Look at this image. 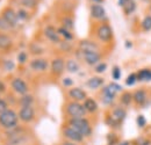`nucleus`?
Returning a JSON list of instances; mask_svg holds the SVG:
<instances>
[{"instance_id": "obj_1", "label": "nucleus", "mask_w": 151, "mask_h": 145, "mask_svg": "<svg viewBox=\"0 0 151 145\" xmlns=\"http://www.w3.org/2000/svg\"><path fill=\"white\" fill-rule=\"evenodd\" d=\"M68 126L73 128L80 135H83L85 138H88L92 136L93 128L91 122L86 117H77V118H68L65 122Z\"/></svg>"}, {"instance_id": "obj_20", "label": "nucleus", "mask_w": 151, "mask_h": 145, "mask_svg": "<svg viewBox=\"0 0 151 145\" xmlns=\"http://www.w3.org/2000/svg\"><path fill=\"white\" fill-rule=\"evenodd\" d=\"M104 83H105V79H104L102 77L95 75V77L90 78V79L86 81V86L90 87L91 90H98V88H100V87L104 85Z\"/></svg>"}, {"instance_id": "obj_12", "label": "nucleus", "mask_w": 151, "mask_h": 145, "mask_svg": "<svg viewBox=\"0 0 151 145\" xmlns=\"http://www.w3.org/2000/svg\"><path fill=\"white\" fill-rule=\"evenodd\" d=\"M90 14H91V18L98 21V22H102V21H106V11L102 5L100 4H93L91 5L90 7Z\"/></svg>"}, {"instance_id": "obj_10", "label": "nucleus", "mask_w": 151, "mask_h": 145, "mask_svg": "<svg viewBox=\"0 0 151 145\" xmlns=\"http://www.w3.org/2000/svg\"><path fill=\"white\" fill-rule=\"evenodd\" d=\"M19 120L23 123H30L35 118V109L33 106H27V107H20V110L18 111Z\"/></svg>"}, {"instance_id": "obj_40", "label": "nucleus", "mask_w": 151, "mask_h": 145, "mask_svg": "<svg viewBox=\"0 0 151 145\" xmlns=\"http://www.w3.org/2000/svg\"><path fill=\"white\" fill-rule=\"evenodd\" d=\"M8 109V102L6 99H0V114Z\"/></svg>"}, {"instance_id": "obj_4", "label": "nucleus", "mask_w": 151, "mask_h": 145, "mask_svg": "<svg viewBox=\"0 0 151 145\" xmlns=\"http://www.w3.org/2000/svg\"><path fill=\"white\" fill-rule=\"evenodd\" d=\"M95 36L102 43H111L114 38V33L111 24L106 21L99 22L95 28Z\"/></svg>"}, {"instance_id": "obj_46", "label": "nucleus", "mask_w": 151, "mask_h": 145, "mask_svg": "<svg viewBox=\"0 0 151 145\" xmlns=\"http://www.w3.org/2000/svg\"><path fill=\"white\" fill-rule=\"evenodd\" d=\"M119 145H132V144H130V142H122V143H120Z\"/></svg>"}, {"instance_id": "obj_2", "label": "nucleus", "mask_w": 151, "mask_h": 145, "mask_svg": "<svg viewBox=\"0 0 151 145\" xmlns=\"http://www.w3.org/2000/svg\"><path fill=\"white\" fill-rule=\"evenodd\" d=\"M64 113L68 118H77V117H85L87 111L84 107L83 102L77 101H68L64 105Z\"/></svg>"}, {"instance_id": "obj_32", "label": "nucleus", "mask_w": 151, "mask_h": 145, "mask_svg": "<svg viewBox=\"0 0 151 145\" xmlns=\"http://www.w3.org/2000/svg\"><path fill=\"white\" fill-rule=\"evenodd\" d=\"M17 14H18L19 20H21V21H27L28 19L30 18L28 11H27L26 8H23V7H22V8H19V9L17 11Z\"/></svg>"}, {"instance_id": "obj_7", "label": "nucleus", "mask_w": 151, "mask_h": 145, "mask_svg": "<svg viewBox=\"0 0 151 145\" xmlns=\"http://www.w3.org/2000/svg\"><path fill=\"white\" fill-rule=\"evenodd\" d=\"M0 15L11 24V27H12L13 29L18 27L20 20H19V18H18L17 11H15L13 7H11V6L4 7V8L1 9V12H0Z\"/></svg>"}, {"instance_id": "obj_19", "label": "nucleus", "mask_w": 151, "mask_h": 145, "mask_svg": "<svg viewBox=\"0 0 151 145\" xmlns=\"http://www.w3.org/2000/svg\"><path fill=\"white\" fill-rule=\"evenodd\" d=\"M84 107L86 109L87 114H95L98 110H99V106H98V102L95 101L93 98H88L83 102Z\"/></svg>"}, {"instance_id": "obj_21", "label": "nucleus", "mask_w": 151, "mask_h": 145, "mask_svg": "<svg viewBox=\"0 0 151 145\" xmlns=\"http://www.w3.org/2000/svg\"><path fill=\"white\" fill-rule=\"evenodd\" d=\"M121 91H122V87L120 85H117L116 83H111V84H108L106 87H104L101 90V93H105V94L115 96L117 94V92H121Z\"/></svg>"}, {"instance_id": "obj_22", "label": "nucleus", "mask_w": 151, "mask_h": 145, "mask_svg": "<svg viewBox=\"0 0 151 145\" xmlns=\"http://www.w3.org/2000/svg\"><path fill=\"white\" fill-rule=\"evenodd\" d=\"M121 7L123 8L124 14L126 15H129V14H132V13L135 12V9H136V2L134 0H123Z\"/></svg>"}, {"instance_id": "obj_13", "label": "nucleus", "mask_w": 151, "mask_h": 145, "mask_svg": "<svg viewBox=\"0 0 151 145\" xmlns=\"http://www.w3.org/2000/svg\"><path fill=\"white\" fill-rule=\"evenodd\" d=\"M14 48V41L7 33L0 32V52L7 54Z\"/></svg>"}, {"instance_id": "obj_28", "label": "nucleus", "mask_w": 151, "mask_h": 145, "mask_svg": "<svg viewBox=\"0 0 151 145\" xmlns=\"http://www.w3.org/2000/svg\"><path fill=\"white\" fill-rule=\"evenodd\" d=\"M120 102L126 107L129 106L132 102V94L130 92H123L120 96Z\"/></svg>"}, {"instance_id": "obj_50", "label": "nucleus", "mask_w": 151, "mask_h": 145, "mask_svg": "<svg viewBox=\"0 0 151 145\" xmlns=\"http://www.w3.org/2000/svg\"><path fill=\"white\" fill-rule=\"evenodd\" d=\"M0 99H1V98H0Z\"/></svg>"}, {"instance_id": "obj_45", "label": "nucleus", "mask_w": 151, "mask_h": 145, "mask_svg": "<svg viewBox=\"0 0 151 145\" xmlns=\"http://www.w3.org/2000/svg\"><path fill=\"white\" fill-rule=\"evenodd\" d=\"M60 145H78V144H77V143H75V142H70V141L64 139V141L60 143Z\"/></svg>"}, {"instance_id": "obj_3", "label": "nucleus", "mask_w": 151, "mask_h": 145, "mask_svg": "<svg viewBox=\"0 0 151 145\" xmlns=\"http://www.w3.org/2000/svg\"><path fill=\"white\" fill-rule=\"evenodd\" d=\"M19 115L13 109H7L0 114V127L5 130L19 126Z\"/></svg>"}, {"instance_id": "obj_37", "label": "nucleus", "mask_w": 151, "mask_h": 145, "mask_svg": "<svg viewBox=\"0 0 151 145\" xmlns=\"http://www.w3.org/2000/svg\"><path fill=\"white\" fill-rule=\"evenodd\" d=\"M134 145H150V141L145 137H138L137 139L134 141Z\"/></svg>"}, {"instance_id": "obj_27", "label": "nucleus", "mask_w": 151, "mask_h": 145, "mask_svg": "<svg viewBox=\"0 0 151 145\" xmlns=\"http://www.w3.org/2000/svg\"><path fill=\"white\" fill-rule=\"evenodd\" d=\"M136 74H137L138 81H150L151 80V70L149 69H142Z\"/></svg>"}, {"instance_id": "obj_9", "label": "nucleus", "mask_w": 151, "mask_h": 145, "mask_svg": "<svg viewBox=\"0 0 151 145\" xmlns=\"http://www.w3.org/2000/svg\"><path fill=\"white\" fill-rule=\"evenodd\" d=\"M11 88L13 90L14 93L20 94V95H24V94H28L29 92V87H28V84L20 77H14L12 78L11 80Z\"/></svg>"}, {"instance_id": "obj_48", "label": "nucleus", "mask_w": 151, "mask_h": 145, "mask_svg": "<svg viewBox=\"0 0 151 145\" xmlns=\"http://www.w3.org/2000/svg\"><path fill=\"white\" fill-rule=\"evenodd\" d=\"M142 1H145V2H151V0H142Z\"/></svg>"}, {"instance_id": "obj_5", "label": "nucleus", "mask_w": 151, "mask_h": 145, "mask_svg": "<svg viewBox=\"0 0 151 145\" xmlns=\"http://www.w3.org/2000/svg\"><path fill=\"white\" fill-rule=\"evenodd\" d=\"M127 116V111L126 109L121 106H116L114 107L109 114H107L106 116V123L112 128H116L119 127L126 118Z\"/></svg>"}, {"instance_id": "obj_41", "label": "nucleus", "mask_w": 151, "mask_h": 145, "mask_svg": "<svg viewBox=\"0 0 151 145\" xmlns=\"http://www.w3.org/2000/svg\"><path fill=\"white\" fill-rule=\"evenodd\" d=\"M107 142H108V145H115L117 143V137L113 134H109L107 136Z\"/></svg>"}, {"instance_id": "obj_35", "label": "nucleus", "mask_w": 151, "mask_h": 145, "mask_svg": "<svg viewBox=\"0 0 151 145\" xmlns=\"http://www.w3.org/2000/svg\"><path fill=\"white\" fill-rule=\"evenodd\" d=\"M30 51L33 55H41L43 54V49L41 48V45H38L37 43H34L30 45Z\"/></svg>"}, {"instance_id": "obj_23", "label": "nucleus", "mask_w": 151, "mask_h": 145, "mask_svg": "<svg viewBox=\"0 0 151 145\" xmlns=\"http://www.w3.org/2000/svg\"><path fill=\"white\" fill-rule=\"evenodd\" d=\"M18 103L20 105V107L33 106V103H34V96H33V95H30V94L21 95V98L18 100Z\"/></svg>"}, {"instance_id": "obj_33", "label": "nucleus", "mask_w": 151, "mask_h": 145, "mask_svg": "<svg viewBox=\"0 0 151 145\" xmlns=\"http://www.w3.org/2000/svg\"><path fill=\"white\" fill-rule=\"evenodd\" d=\"M141 27H142V29L145 30V32L151 30V15H148V17H145V18L142 20Z\"/></svg>"}, {"instance_id": "obj_39", "label": "nucleus", "mask_w": 151, "mask_h": 145, "mask_svg": "<svg viewBox=\"0 0 151 145\" xmlns=\"http://www.w3.org/2000/svg\"><path fill=\"white\" fill-rule=\"evenodd\" d=\"M112 75H113L114 80H119L120 77H121V70L119 66H114L113 67V72H112Z\"/></svg>"}, {"instance_id": "obj_6", "label": "nucleus", "mask_w": 151, "mask_h": 145, "mask_svg": "<svg viewBox=\"0 0 151 145\" xmlns=\"http://www.w3.org/2000/svg\"><path fill=\"white\" fill-rule=\"evenodd\" d=\"M62 135H63L64 139L70 141V142H75L77 144H81L85 141V137L83 135H80L77 130H75L73 128H71L70 126H68L66 123L62 128Z\"/></svg>"}, {"instance_id": "obj_14", "label": "nucleus", "mask_w": 151, "mask_h": 145, "mask_svg": "<svg viewBox=\"0 0 151 145\" xmlns=\"http://www.w3.org/2000/svg\"><path fill=\"white\" fill-rule=\"evenodd\" d=\"M68 95L72 101L84 102L87 99V93L80 87H71L68 91Z\"/></svg>"}, {"instance_id": "obj_17", "label": "nucleus", "mask_w": 151, "mask_h": 145, "mask_svg": "<svg viewBox=\"0 0 151 145\" xmlns=\"http://www.w3.org/2000/svg\"><path fill=\"white\" fill-rule=\"evenodd\" d=\"M78 50L81 52H93V51H99V45L94 41L91 39H81L78 44Z\"/></svg>"}, {"instance_id": "obj_42", "label": "nucleus", "mask_w": 151, "mask_h": 145, "mask_svg": "<svg viewBox=\"0 0 151 145\" xmlns=\"http://www.w3.org/2000/svg\"><path fill=\"white\" fill-rule=\"evenodd\" d=\"M62 83H63V85H64L65 87H70V88H71V86H72V84H73V81H72L71 78H64V79L62 80Z\"/></svg>"}, {"instance_id": "obj_29", "label": "nucleus", "mask_w": 151, "mask_h": 145, "mask_svg": "<svg viewBox=\"0 0 151 145\" xmlns=\"http://www.w3.org/2000/svg\"><path fill=\"white\" fill-rule=\"evenodd\" d=\"M19 4L23 8L28 9H34L38 5V0H19Z\"/></svg>"}, {"instance_id": "obj_18", "label": "nucleus", "mask_w": 151, "mask_h": 145, "mask_svg": "<svg viewBox=\"0 0 151 145\" xmlns=\"http://www.w3.org/2000/svg\"><path fill=\"white\" fill-rule=\"evenodd\" d=\"M148 100V93L145 90L139 88L132 93V101L137 105V106H143Z\"/></svg>"}, {"instance_id": "obj_11", "label": "nucleus", "mask_w": 151, "mask_h": 145, "mask_svg": "<svg viewBox=\"0 0 151 145\" xmlns=\"http://www.w3.org/2000/svg\"><path fill=\"white\" fill-rule=\"evenodd\" d=\"M79 51V50H78ZM80 55H81V58H83V60L87 64V65H90V66H95V65H98L100 62H101V59H102V54L100 52V51H93V52H81V51H79Z\"/></svg>"}, {"instance_id": "obj_31", "label": "nucleus", "mask_w": 151, "mask_h": 145, "mask_svg": "<svg viewBox=\"0 0 151 145\" xmlns=\"http://www.w3.org/2000/svg\"><path fill=\"white\" fill-rule=\"evenodd\" d=\"M13 30V28L11 27V24L0 15V32H4V33H8Z\"/></svg>"}, {"instance_id": "obj_15", "label": "nucleus", "mask_w": 151, "mask_h": 145, "mask_svg": "<svg viewBox=\"0 0 151 145\" xmlns=\"http://www.w3.org/2000/svg\"><path fill=\"white\" fill-rule=\"evenodd\" d=\"M29 66L35 72H44V71H47V69L49 66V63H48V60L45 58L37 57V58H34V59L30 60Z\"/></svg>"}, {"instance_id": "obj_38", "label": "nucleus", "mask_w": 151, "mask_h": 145, "mask_svg": "<svg viewBox=\"0 0 151 145\" xmlns=\"http://www.w3.org/2000/svg\"><path fill=\"white\" fill-rule=\"evenodd\" d=\"M107 69V64L106 63H102L100 62L98 65H95V72L96 73H104Z\"/></svg>"}, {"instance_id": "obj_44", "label": "nucleus", "mask_w": 151, "mask_h": 145, "mask_svg": "<svg viewBox=\"0 0 151 145\" xmlns=\"http://www.w3.org/2000/svg\"><path fill=\"white\" fill-rule=\"evenodd\" d=\"M6 91H7L6 84H5L2 80H0V94H4V93H6Z\"/></svg>"}, {"instance_id": "obj_47", "label": "nucleus", "mask_w": 151, "mask_h": 145, "mask_svg": "<svg viewBox=\"0 0 151 145\" xmlns=\"http://www.w3.org/2000/svg\"><path fill=\"white\" fill-rule=\"evenodd\" d=\"M93 1H94L95 4H100V5H101V2H102L104 0H93Z\"/></svg>"}, {"instance_id": "obj_25", "label": "nucleus", "mask_w": 151, "mask_h": 145, "mask_svg": "<svg viewBox=\"0 0 151 145\" xmlns=\"http://www.w3.org/2000/svg\"><path fill=\"white\" fill-rule=\"evenodd\" d=\"M65 70L70 73H76L79 71V64L75 59H68L65 62Z\"/></svg>"}, {"instance_id": "obj_24", "label": "nucleus", "mask_w": 151, "mask_h": 145, "mask_svg": "<svg viewBox=\"0 0 151 145\" xmlns=\"http://www.w3.org/2000/svg\"><path fill=\"white\" fill-rule=\"evenodd\" d=\"M60 27H64V28H66V29H69V30H73V28H75V21H73V19L71 18L70 15H64L63 18L60 19Z\"/></svg>"}, {"instance_id": "obj_30", "label": "nucleus", "mask_w": 151, "mask_h": 145, "mask_svg": "<svg viewBox=\"0 0 151 145\" xmlns=\"http://www.w3.org/2000/svg\"><path fill=\"white\" fill-rule=\"evenodd\" d=\"M100 101L105 105V106H112L115 101V96L113 95H108V94H105V93H101V96H100Z\"/></svg>"}, {"instance_id": "obj_8", "label": "nucleus", "mask_w": 151, "mask_h": 145, "mask_svg": "<svg viewBox=\"0 0 151 145\" xmlns=\"http://www.w3.org/2000/svg\"><path fill=\"white\" fill-rule=\"evenodd\" d=\"M65 71V60L63 57H56L51 60L50 64V73L52 77L59 78Z\"/></svg>"}, {"instance_id": "obj_26", "label": "nucleus", "mask_w": 151, "mask_h": 145, "mask_svg": "<svg viewBox=\"0 0 151 145\" xmlns=\"http://www.w3.org/2000/svg\"><path fill=\"white\" fill-rule=\"evenodd\" d=\"M57 30H58V34H59V36L63 37L65 41H72L73 38H75V35L72 34V32L71 30H69V29H66V28H64V27H58L57 28Z\"/></svg>"}, {"instance_id": "obj_36", "label": "nucleus", "mask_w": 151, "mask_h": 145, "mask_svg": "<svg viewBox=\"0 0 151 145\" xmlns=\"http://www.w3.org/2000/svg\"><path fill=\"white\" fill-rule=\"evenodd\" d=\"M136 81H138V80H137V74H136V73H132V74L128 75V78H127V80H126V84H127L128 86H132L134 84H136Z\"/></svg>"}, {"instance_id": "obj_34", "label": "nucleus", "mask_w": 151, "mask_h": 145, "mask_svg": "<svg viewBox=\"0 0 151 145\" xmlns=\"http://www.w3.org/2000/svg\"><path fill=\"white\" fill-rule=\"evenodd\" d=\"M28 60V54L26 51H20L18 55V63L20 65H24Z\"/></svg>"}, {"instance_id": "obj_49", "label": "nucleus", "mask_w": 151, "mask_h": 145, "mask_svg": "<svg viewBox=\"0 0 151 145\" xmlns=\"http://www.w3.org/2000/svg\"><path fill=\"white\" fill-rule=\"evenodd\" d=\"M150 9H151V6H150Z\"/></svg>"}, {"instance_id": "obj_16", "label": "nucleus", "mask_w": 151, "mask_h": 145, "mask_svg": "<svg viewBox=\"0 0 151 145\" xmlns=\"http://www.w3.org/2000/svg\"><path fill=\"white\" fill-rule=\"evenodd\" d=\"M43 34H44V36L47 37L50 42L56 43V44H59V43H60V36H59V34H58L57 28H55L54 26H51V24L45 26L44 29H43Z\"/></svg>"}, {"instance_id": "obj_43", "label": "nucleus", "mask_w": 151, "mask_h": 145, "mask_svg": "<svg viewBox=\"0 0 151 145\" xmlns=\"http://www.w3.org/2000/svg\"><path fill=\"white\" fill-rule=\"evenodd\" d=\"M137 124L141 128H143L145 124H147V121H145V118H144V116H142V115H139L138 117H137Z\"/></svg>"}]
</instances>
